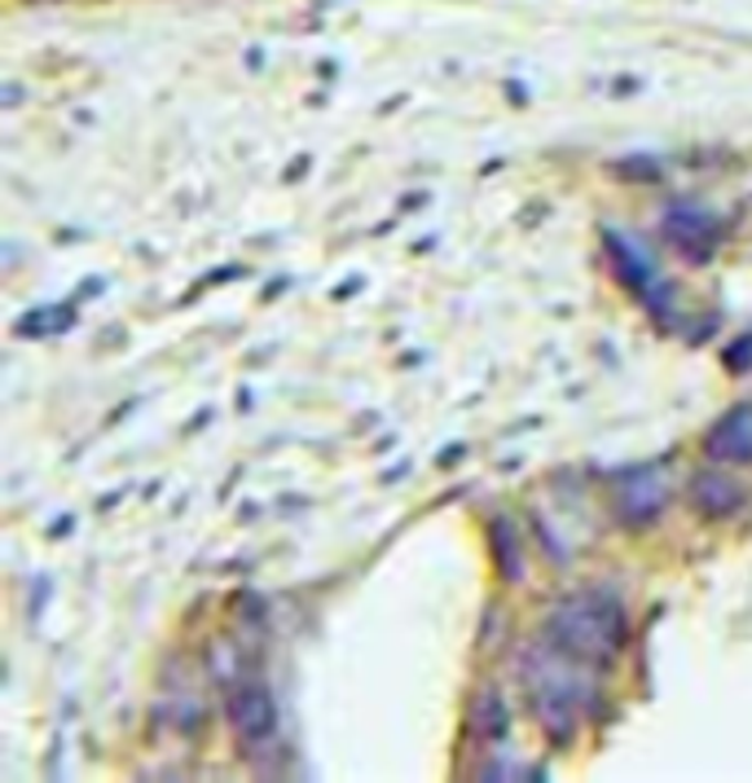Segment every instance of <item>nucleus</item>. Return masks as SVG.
<instances>
[{
  "instance_id": "423d86ee",
  "label": "nucleus",
  "mask_w": 752,
  "mask_h": 783,
  "mask_svg": "<svg viewBox=\"0 0 752 783\" xmlns=\"http://www.w3.org/2000/svg\"><path fill=\"white\" fill-rule=\"evenodd\" d=\"M665 238H669L674 251H683L687 260L705 265V260H713V251H718V243H722V229H718V221H713L709 212H700V207H674V212L665 216Z\"/></svg>"
},
{
  "instance_id": "1a4fd4ad",
  "label": "nucleus",
  "mask_w": 752,
  "mask_h": 783,
  "mask_svg": "<svg viewBox=\"0 0 752 783\" xmlns=\"http://www.w3.org/2000/svg\"><path fill=\"white\" fill-rule=\"evenodd\" d=\"M493 541H497V572H502L506 581H515V577H519V537H515L511 519H497V524H493Z\"/></svg>"
},
{
  "instance_id": "0eeeda50",
  "label": "nucleus",
  "mask_w": 752,
  "mask_h": 783,
  "mask_svg": "<svg viewBox=\"0 0 752 783\" xmlns=\"http://www.w3.org/2000/svg\"><path fill=\"white\" fill-rule=\"evenodd\" d=\"M705 453L713 462H731V466H749L752 462V405L727 409L709 436H705Z\"/></svg>"
},
{
  "instance_id": "39448f33",
  "label": "nucleus",
  "mask_w": 752,
  "mask_h": 783,
  "mask_svg": "<svg viewBox=\"0 0 752 783\" xmlns=\"http://www.w3.org/2000/svg\"><path fill=\"white\" fill-rule=\"evenodd\" d=\"M603 247H608V256H612L621 282H625L647 309L660 313V304H665V300H660V296H665V282H660V269L652 265V256H647L634 238H625V234H616V229H603Z\"/></svg>"
},
{
  "instance_id": "20e7f679",
  "label": "nucleus",
  "mask_w": 752,
  "mask_h": 783,
  "mask_svg": "<svg viewBox=\"0 0 752 783\" xmlns=\"http://www.w3.org/2000/svg\"><path fill=\"white\" fill-rule=\"evenodd\" d=\"M665 502H669V480L656 466H638V471H625L616 480V515L630 528L656 524L665 515Z\"/></svg>"
},
{
  "instance_id": "6e6552de",
  "label": "nucleus",
  "mask_w": 752,
  "mask_h": 783,
  "mask_svg": "<svg viewBox=\"0 0 752 783\" xmlns=\"http://www.w3.org/2000/svg\"><path fill=\"white\" fill-rule=\"evenodd\" d=\"M691 497H696L700 515H709V519H727V515H735V511L749 502L744 484H740L735 475H722V471H700Z\"/></svg>"
},
{
  "instance_id": "7ed1b4c3",
  "label": "nucleus",
  "mask_w": 752,
  "mask_h": 783,
  "mask_svg": "<svg viewBox=\"0 0 752 783\" xmlns=\"http://www.w3.org/2000/svg\"><path fill=\"white\" fill-rule=\"evenodd\" d=\"M229 722L243 740V749H260L278 736V705L273 691L265 687V678H238L229 687Z\"/></svg>"
},
{
  "instance_id": "f257e3e1",
  "label": "nucleus",
  "mask_w": 752,
  "mask_h": 783,
  "mask_svg": "<svg viewBox=\"0 0 752 783\" xmlns=\"http://www.w3.org/2000/svg\"><path fill=\"white\" fill-rule=\"evenodd\" d=\"M546 643L581 665H608L625 643V608L612 594H572L546 616Z\"/></svg>"
},
{
  "instance_id": "f03ea898",
  "label": "nucleus",
  "mask_w": 752,
  "mask_h": 783,
  "mask_svg": "<svg viewBox=\"0 0 752 783\" xmlns=\"http://www.w3.org/2000/svg\"><path fill=\"white\" fill-rule=\"evenodd\" d=\"M577 665L581 661H572L555 643H541L524 661V691H528L533 718H537V727L546 731L550 744H568L572 731H577L581 700H586V683H581Z\"/></svg>"
}]
</instances>
